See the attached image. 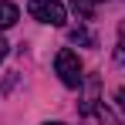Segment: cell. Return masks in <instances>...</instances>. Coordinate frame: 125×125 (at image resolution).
I'll list each match as a JSON object with an SVG mask.
<instances>
[{"mask_svg": "<svg viewBox=\"0 0 125 125\" xmlns=\"http://www.w3.org/2000/svg\"><path fill=\"white\" fill-rule=\"evenodd\" d=\"M54 71H58V78H61L68 88H81L84 74H81V61H78V54L74 51H58V58H54Z\"/></svg>", "mask_w": 125, "mask_h": 125, "instance_id": "6da1fadb", "label": "cell"}, {"mask_svg": "<svg viewBox=\"0 0 125 125\" xmlns=\"http://www.w3.org/2000/svg\"><path fill=\"white\" fill-rule=\"evenodd\" d=\"M27 14L41 24H51V27H61L64 24V3L58 0H31L27 3Z\"/></svg>", "mask_w": 125, "mask_h": 125, "instance_id": "7a4b0ae2", "label": "cell"}, {"mask_svg": "<svg viewBox=\"0 0 125 125\" xmlns=\"http://www.w3.org/2000/svg\"><path fill=\"white\" fill-rule=\"evenodd\" d=\"M21 17V10H17V3H10V0H0V31H7V27H14Z\"/></svg>", "mask_w": 125, "mask_h": 125, "instance_id": "3957f363", "label": "cell"}, {"mask_svg": "<svg viewBox=\"0 0 125 125\" xmlns=\"http://www.w3.org/2000/svg\"><path fill=\"white\" fill-rule=\"evenodd\" d=\"M95 102H98V78H88V95L81 102V115H91L95 112Z\"/></svg>", "mask_w": 125, "mask_h": 125, "instance_id": "277c9868", "label": "cell"}, {"mask_svg": "<svg viewBox=\"0 0 125 125\" xmlns=\"http://www.w3.org/2000/svg\"><path fill=\"white\" fill-rule=\"evenodd\" d=\"M71 10H74L81 21H91V17H95V0H71Z\"/></svg>", "mask_w": 125, "mask_h": 125, "instance_id": "5b68a950", "label": "cell"}, {"mask_svg": "<svg viewBox=\"0 0 125 125\" xmlns=\"http://www.w3.org/2000/svg\"><path fill=\"white\" fill-rule=\"evenodd\" d=\"M71 41H74V44H84V47H95V34L84 31V27H74V31H71Z\"/></svg>", "mask_w": 125, "mask_h": 125, "instance_id": "8992f818", "label": "cell"}, {"mask_svg": "<svg viewBox=\"0 0 125 125\" xmlns=\"http://www.w3.org/2000/svg\"><path fill=\"white\" fill-rule=\"evenodd\" d=\"M115 61L125 64V24H118V44H115Z\"/></svg>", "mask_w": 125, "mask_h": 125, "instance_id": "52a82bcc", "label": "cell"}, {"mask_svg": "<svg viewBox=\"0 0 125 125\" xmlns=\"http://www.w3.org/2000/svg\"><path fill=\"white\" fill-rule=\"evenodd\" d=\"M98 122H102V125H122L118 118H115V115H112V112H108V108H105V105L98 108Z\"/></svg>", "mask_w": 125, "mask_h": 125, "instance_id": "ba28073f", "label": "cell"}, {"mask_svg": "<svg viewBox=\"0 0 125 125\" xmlns=\"http://www.w3.org/2000/svg\"><path fill=\"white\" fill-rule=\"evenodd\" d=\"M115 98H118V105H122V112H125V88H118V91H115Z\"/></svg>", "mask_w": 125, "mask_h": 125, "instance_id": "9c48e42d", "label": "cell"}, {"mask_svg": "<svg viewBox=\"0 0 125 125\" xmlns=\"http://www.w3.org/2000/svg\"><path fill=\"white\" fill-rule=\"evenodd\" d=\"M7 47H10V44H7V41H3V37H0V61L7 58Z\"/></svg>", "mask_w": 125, "mask_h": 125, "instance_id": "30bf717a", "label": "cell"}, {"mask_svg": "<svg viewBox=\"0 0 125 125\" xmlns=\"http://www.w3.org/2000/svg\"><path fill=\"white\" fill-rule=\"evenodd\" d=\"M44 125H64V122H44Z\"/></svg>", "mask_w": 125, "mask_h": 125, "instance_id": "8fae6325", "label": "cell"}, {"mask_svg": "<svg viewBox=\"0 0 125 125\" xmlns=\"http://www.w3.org/2000/svg\"><path fill=\"white\" fill-rule=\"evenodd\" d=\"M95 3H98V0H95Z\"/></svg>", "mask_w": 125, "mask_h": 125, "instance_id": "7c38bea8", "label": "cell"}]
</instances>
